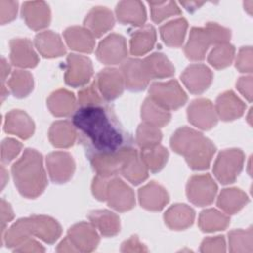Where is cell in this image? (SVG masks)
I'll list each match as a JSON object with an SVG mask.
<instances>
[{
    "label": "cell",
    "instance_id": "obj_1",
    "mask_svg": "<svg viewBox=\"0 0 253 253\" xmlns=\"http://www.w3.org/2000/svg\"><path fill=\"white\" fill-rule=\"evenodd\" d=\"M72 124L79 130L88 154L114 153L131 146L129 134L102 104L80 107L72 117Z\"/></svg>",
    "mask_w": 253,
    "mask_h": 253
},
{
    "label": "cell",
    "instance_id": "obj_2",
    "mask_svg": "<svg viewBox=\"0 0 253 253\" xmlns=\"http://www.w3.org/2000/svg\"><path fill=\"white\" fill-rule=\"evenodd\" d=\"M172 149L183 155L188 165L194 170L209 168L215 152V146L201 132L184 126L177 129L171 137Z\"/></svg>",
    "mask_w": 253,
    "mask_h": 253
},
{
    "label": "cell",
    "instance_id": "obj_3",
    "mask_svg": "<svg viewBox=\"0 0 253 253\" xmlns=\"http://www.w3.org/2000/svg\"><path fill=\"white\" fill-rule=\"evenodd\" d=\"M15 185L20 194L29 199L39 197L47 185L42 156L35 149L28 148L12 166Z\"/></svg>",
    "mask_w": 253,
    "mask_h": 253
},
{
    "label": "cell",
    "instance_id": "obj_4",
    "mask_svg": "<svg viewBox=\"0 0 253 253\" xmlns=\"http://www.w3.org/2000/svg\"><path fill=\"white\" fill-rule=\"evenodd\" d=\"M61 234L59 223L46 215H33L16 221L4 234L1 243L7 247L16 248L31 236L41 238L46 243L55 242Z\"/></svg>",
    "mask_w": 253,
    "mask_h": 253
},
{
    "label": "cell",
    "instance_id": "obj_5",
    "mask_svg": "<svg viewBox=\"0 0 253 253\" xmlns=\"http://www.w3.org/2000/svg\"><path fill=\"white\" fill-rule=\"evenodd\" d=\"M149 98L167 111H175L187 102V95L176 80L153 83L149 88Z\"/></svg>",
    "mask_w": 253,
    "mask_h": 253
},
{
    "label": "cell",
    "instance_id": "obj_6",
    "mask_svg": "<svg viewBox=\"0 0 253 253\" xmlns=\"http://www.w3.org/2000/svg\"><path fill=\"white\" fill-rule=\"evenodd\" d=\"M244 154L240 149H225L218 154L213 164V174L221 184L233 183L242 170Z\"/></svg>",
    "mask_w": 253,
    "mask_h": 253
},
{
    "label": "cell",
    "instance_id": "obj_7",
    "mask_svg": "<svg viewBox=\"0 0 253 253\" xmlns=\"http://www.w3.org/2000/svg\"><path fill=\"white\" fill-rule=\"evenodd\" d=\"M217 186L209 174L196 175L187 184V196L191 203L203 207L213 202Z\"/></svg>",
    "mask_w": 253,
    "mask_h": 253
},
{
    "label": "cell",
    "instance_id": "obj_8",
    "mask_svg": "<svg viewBox=\"0 0 253 253\" xmlns=\"http://www.w3.org/2000/svg\"><path fill=\"white\" fill-rule=\"evenodd\" d=\"M133 149L129 146L114 153H92L88 155L97 175L111 178L120 173L124 161Z\"/></svg>",
    "mask_w": 253,
    "mask_h": 253
},
{
    "label": "cell",
    "instance_id": "obj_9",
    "mask_svg": "<svg viewBox=\"0 0 253 253\" xmlns=\"http://www.w3.org/2000/svg\"><path fill=\"white\" fill-rule=\"evenodd\" d=\"M108 205L118 211H126L135 205L134 193L125 182L117 177H111L106 188Z\"/></svg>",
    "mask_w": 253,
    "mask_h": 253
},
{
    "label": "cell",
    "instance_id": "obj_10",
    "mask_svg": "<svg viewBox=\"0 0 253 253\" xmlns=\"http://www.w3.org/2000/svg\"><path fill=\"white\" fill-rule=\"evenodd\" d=\"M93 75L91 60L84 55L71 53L67 56L65 83L72 87H81L87 84Z\"/></svg>",
    "mask_w": 253,
    "mask_h": 253
},
{
    "label": "cell",
    "instance_id": "obj_11",
    "mask_svg": "<svg viewBox=\"0 0 253 253\" xmlns=\"http://www.w3.org/2000/svg\"><path fill=\"white\" fill-rule=\"evenodd\" d=\"M96 55L104 64H118L124 62L127 55L125 38L118 34H111L99 43Z\"/></svg>",
    "mask_w": 253,
    "mask_h": 253
},
{
    "label": "cell",
    "instance_id": "obj_12",
    "mask_svg": "<svg viewBox=\"0 0 253 253\" xmlns=\"http://www.w3.org/2000/svg\"><path fill=\"white\" fill-rule=\"evenodd\" d=\"M46 166L51 181L57 184L67 182L75 170L72 156L64 151L49 153L46 157Z\"/></svg>",
    "mask_w": 253,
    "mask_h": 253
},
{
    "label": "cell",
    "instance_id": "obj_13",
    "mask_svg": "<svg viewBox=\"0 0 253 253\" xmlns=\"http://www.w3.org/2000/svg\"><path fill=\"white\" fill-rule=\"evenodd\" d=\"M189 122L201 128L210 129L217 123V115L212 103L208 99H196L188 108Z\"/></svg>",
    "mask_w": 253,
    "mask_h": 253
},
{
    "label": "cell",
    "instance_id": "obj_14",
    "mask_svg": "<svg viewBox=\"0 0 253 253\" xmlns=\"http://www.w3.org/2000/svg\"><path fill=\"white\" fill-rule=\"evenodd\" d=\"M95 82L100 94L107 101L115 100L122 95L125 87L122 71L116 68H105L101 70Z\"/></svg>",
    "mask_w": 253,
    "mask_h": 253
},
{
    "label": "cell",
    "instance_id": "obj_15",
    "mask_svg": "<svg viewBox=\"0 0 253 253\" xmlns=\"http://www.w3.org/2000/svg\"><path fill=\"white\" fill-rule=\"evenodd\" d=\"M92 223L79 222L71 226L68 230L67 237L77 252H91L99 243V235Z\"/></svg>",
    "mask_w": 253,
    "mask_h": 253
},
{
    "label": "cell",
    "instance_id": "obj_16",
    "mask_svg": "<svg viewBox=\"0 0 253 253\" xmlns=\"http://www.w3.org/2000/svg\"><path fill=\"white\" fill-rule=\"evenodd\" d=\"M125 86L130 91H141L149 83V77L143 61L137 58L126 59L122 64Z\"/></svg>",
    "mask_w": 253,
    "mask_h": 253
},
{
    "label": "cell",
    "instance_id": "obj_17",
    "mask_svg": "<svg viewBox=\"0 0 253 253\" xmlns=\"http://www.w3.org/2000/svg\"><path fill=\"white\" fill-rule=\"evenodd\" d=\"M181 79L191 93L201 94L210 87L212 72L204 64H192L181 74Z\"/></svg>",
    "mask_w": 253,
    "mask_h": 253
},
{
    "label": "cell",
    "instance_id": "obj_18",
    "mask_svg": "<svg viewBox=\"0 0 253 253\" xmlns=\"http://www.w3.org/2000/svg\"><path fill=\"white\" fill-rule=\"evenodd\" d=\"M22 16L26 24L35 31L47 27L50 22L49 7L42 1L25 2L22 7Z\"/></svg>",
    "mask_w": 253,
    "mask_h": 253
},
{
    "label": "cell",
    "instance_id": "obj_19",
    "mask_svg": "<svg viewBox=\"0 0 253 253\" xmlns=\"http://www.w3.org/2000/svg\"><path fill=\"white\" fill-rule=\"evenodd\" d=\"M11 62L22 68H33L39 58L33 48V44L28 39H13L10 42Z\"/></svg>",
    "mask_w": 253,
    "mask_h": 253
},
{
    "label": "cell",
    "instance_id": "obj_20",
    "mask_svg": "<svg viewBox=\"0 0 253 253\" xmlns=\"http://www.w3.org/2000/svg\"><path fill=\"white\" fill-rule=\"evenodd\" d=\"M4 129L8 133L27 139L33 135L35 124L26 112L22 110H12L6 115Z\"/></svg>",
    "mask_w": 253,
    "mask_h": 253
},
{
    "label": "cell",
    "instance_id": "obj_21",
    "mask_svg": "<svg viewBox=\"0 0 253 253\" xmlns=\"http://www.w3.org/2000/svg\"><path fill=\"white\" fill-rule=\"evenodd\" d=\"M138 198L142 208L148 211H161L169 201L166 190L156 182H150L138 191Z\"/></svg>",
    "mask_w": 253,
    "mask_h": 253
},
{
    "label": "cell",
    "instance_id": "obj_22",
    "mask_svg": "<svg viewBox=\"0 0 253 253\" xmlns=\"http://www.w3.org/2000/svg\"><path fill=\"white\" fill-rule=\"evenodd\" d=\"M113 13L106 7H94L86 16L84 25L94 36L101 37L114 27Z\"/></svg>",
    "mask_w": 253,
    "mask_h": 253
},
{
    "label": "cell",
    "instance_id": "obj_23",
    "mask_svg": "<svg viewBox=\"0 0 253 253\" xmlns=\"http://www.w3.org/2000/svg\"><path fill=\"white\" fill-rule=\"evenodd\" d=\"M212 44L211 36L206 28H192L188 42L185 46V54L191 60L205 58L209 46Z\"/></svg>",
    "mask_w": 253,
    "mask_h": 253
},
{
    "label": "cell",
    "instance_id": "obj_24",
    "mask_svg": "<svg viewBox=\"0 0 253 253\" xmlns=\"http://www.w3.org/2000/svg\"><path fill=\"white\" fill-rule=\"evenodd\" d=\"M214 109L222 121H233L243 115L245 105L232 91H226L217 97Z\"/></svg>",
    "mask_w": 253,
    "mask_h": 253
},
{
    "label": "cell",
    "instance_id": "obj_25",
    "mask_svg": "<svg viewBox=\"0 0 253 253\" xmlns=\"http://www.w3.org/2000/svg\"><path fill=\"white\" fill-rule=\"evenodd\" d=\"M117 19L120 23L132 26H141L146 21L144 6L139 1H122L116 8Z\"/></svg>",
    "mask_w": 253,
    "mask_h": 253
},
{
    "label": "cell",
    "instance_id": "obj_26",
    "mask_svg": "<svg viewBox=\"0 0 253 253\" xmlns=\"http://www.w3.org/2000/svg\"><path fill=\"white\" fill-rule=\"evenodd\" d=\"M64 39L68 46L76 51L90 53L95 46V37L82 27H69L64 31Z\"/></svg>",
    "mask_w": 253,
    "mask_h": 253
},
{
    "label": "cell",
    "instance_id": "obj_27",
    "mask_svg": "<svg viewBox=\"0 0 253 253\" xmlns=\"http://www.w3.org/2000/svg\"><path fill=\"white\" fill-rule=\"evenodd\" d=\"M35 45L43 57H58L65 53V46L60 37L52 31H44L35 38Z\"/></svg>",
    "mask_w": 253,
    "mask_h": 253
},
{
    "label": "cell",
    "instance_id": "obj_28",
    "mask_svg": "<svg viewBox=\"0 0 253 253\" xmlns=\"http://www.w3.org/2000/svg\"><path fill=\"white\" fill-rule=\"evenodd\" d=\"M194 218V210L185 204H176L170 207L164 214L165 223L169 228L174 230L188 228L193 224Z\"/></svg>",
    "mask_w": 253,
    "mask_h": 253
},
{
    "label": "cell",
    "instance_id": "obj_29",
    "mask_svg": "<svg viewBox=\"0 0 253 253\" xmlns=\"http://www.w3.org/2000/svg\"><path fill=\"white\" fill-rule=\"evenodd\" d=\"M120 173L133 185H138L147 179L148 169L136 149H133L124 161Z\"/></svg>",
    "mask_w": 253,
    "mask_h": 253
},
{
    "label": "cell",
    "instance_id": "obj_30",
    "mask_svg": "<svg viewBox=\"0 0 253 253\" xmlns=\"http://www.w3.org/2000/svg\"><path fill=\"white\" fill-rule=\"evenodd\" d=\"M76 134L75 126L67 121H57L53 123L48 131L50 142L58 148H67L73 145Z\"/></svg>",
    "mask_w": 253,
    "mask_h": 253
},
{
    "label": "cell",
    "instance_id": "obj_31",
    "mask_svg": "<svg viewBox=\"0 0 253 253\" xmlns=\"http://www.w3.org/2000/svg\"><path fill=\"white\" fill-rule=\"evenodd\" d=\"M89 219L104 236H115L120 231V218L110 211H94L89 214Z\"/></svg>",
    "mask_w": 253,
    "mask_h": 253
},
{
    "label": "cell",
    "instance_id": "obj_32",
    "mask_svg": "<svg viewBox=\"0 0 253 253\" xmlns=\"http://www.w3.org/2000/svg\"><path fill=\"white\" fill-rule=\"evenodd\" d=\"M47 107L54 116L66 117L75 110L76 100L71 92L65 89H59L48 97Z\"/></svg>",
    "mask_w": 253,
    "mask_h": 253
},
{
    "label": "cell",
    "instance_id": "obj_33",
    "mask_svg": "<svg viewBox=\"0 0 253 253\" xmlns=\"http://www.w3.org/2000/svg\"><path fill=\"white\" fill-rule=\"evenodd\" d=\"M142 61L149 79L171 77L175 73V67L162 53H153L145 57Z\"/></svg>",
    "mask_w": 253,
    "mask_h": 253
},
{
    "label": "cell",
    "instance_id": "obj_34",
    "mask_svg": "<svg viewBox=\"0 0 253 253\" xmlns=\"http://www.w3.org/2000/svg\"><path fill=\"white\" fill-rule=\"evenodd\" d=\"M156 41L155 29L146 25L134 32L130 38V52L132 55H143L150 51Z\"/></svg>",
    "mask_w": 253,
    "mask_h": 253
},
{
    "label": "cell",
    "instance_id": "obj_35",
    "mask_svg": "<svg viewBox=\"0 0 253 253\" xmlns=\"http://www.w3.org/2000/svg\"><path fill=\"white\" fill-rule=\"evenodd\" d=\"M188 23L184 18H178L166 23L160 28L163 42L171 47H179L184 42Z\"/></svg>",
    "mask_w": 253,
    "mask_h": 253
},
{
    "label": "cell",
    "instance_id": "obj_36",
    "mask_svg": "<svg viewBox=\"0 0 253 253\" xmlns=\"http://www.w3.org/2000/svg\"><path fill=\"white\" fill-rule=\"evenodd\" d=\"M248 203L247 195L237 188L223 189L217 199V206L225 213L233 214Z\"/></svg>",
    "mask_w": 253,
    "mask_h": 253
},
{
    "label": "cell",
    "instance_id": "obj_37",
    "mask_svg": "<svg viewBox=\"0 0 253 253\" xmlns=\"http://www.w3.org/2000/svg\"><path fill=\"white\" fill-rule=\"evenodd\" d=\"M141 118L144 123L160 127L168 124L171 119V114L147 97L141 107Z\"/></svg>",
    "mask_w": 253,
    "mask_h": 253
},
{
    "label": "cell",
    "instance_id": "obj_38",
    "mask_svg": "<svg viewBox=\"0 0 253 253\" xmlns=\"http://www.w3.org/2000/svg\"><path fill=\"white\" fill-rule=\"evenodd\" d=\"M228 224L229 217L214 209L205 210L199 216V226L205 232L223 230Z\"/></svg>",
    "mask_w": 253,
    "mask_h": 253
},
{
    "label": "cell",
    "instance_id": "obj_39",
    "mask_svg": "<svg viewBox=\"0 0 253 253\" xmlns=\"http://www.w3.org/2000/svg\"><path fill=\"white\" fill-rule=\"evenodd\" d=\"M139 156L147 169L152 173H156L166 164L169 153L166 148L157 144L151 147L142 148Z\"/></svg>",
    "mask_w": 253,
    "mask_h": 253
},
{
    "label": "cell",
    "instance_id": "obj_40",
    "mask_svg": "<svg viewBox=\"0 0 253 253\" xmlns=\"http://www.w3.org/2000/svg\"><path fill=\"white\" fill-rule=\"evenodd\" d=\"M8 86L15 97H27L34 87L33 76L29 71L21 69L15 70L8 81Z\"/></svg>",
    "mask_w": 253,
    "mask_h": 253
},
{
    "label": "cell",
    "instance_id": "obj_41",
    "mask_svg": "<svg viewBox=\"0 0 253 253\" xmlns=\"http://www.w3.org/2000/svg\"><path fill=\"white\" fill-rule=\"evenodd\" d=\"M234 46L228 42L216 44L208 56L209 63L216 69L225 68L234 58Z\"/></svg>",
    "mask_w": 253,
    "mask_h": 253
},
{
    "label": "cell",
    "instance_id": "obj_42",
    "mask_svg": "<svg viewBox=\"0 0 253 253\" xmlns=\"http://www.w3.org/2000/svg\"><path fill=\"white\" fill-rule=\"evenodd\" d=\"M161 138L162 133L155 126L143 123L137 127L135 140L141 149L159 144Z\"/></svg>",
    "mask_w": 253,
    "mask_h": 253
},
{
    "label": "cell",
    "instance_id": "obj_43",
    "mask_svg": "<svg viewBox=\"0 0 253 253\" xmlns=\"http://www.w3.org/2000/svg\"><path fill=\"white\" fill-rule=\"evenodd\" d=\"M229 250L231 252H252V229H236L228 234Z\"/></svg>",
    "mask_w": 253,
    "mask_h": 253
},
{
    "label": "cell",
    "instance_id": "obj_44",
    "mask_svg": "<svg viewBox=\"0 0 253 253\" xmlns=\"http://www.w3.org/2000/svg\"><path fill=\"white\" fill-rule=\"evenodd\" d=\"M151 8V19L155 23H160L163 20L181 14L180 8L173 1L167 2H149Z\"/></svg>",
    "mask_w": 253,
    "mask_h": 253
},
{
    "label": "cell",
    "instance_id": "obj_45",
    "mask_svg": "<svg viewBox=\"0 0 253 253\" xmlns=\"http://www.w3.org/2000/svg\"><path fill=\"white\" fill-rule=\"evenodd\" d=\"M100 95L96 82H93L90 86L85 87L78 93V104L80 107L101 105L102 98Z\"/></svg>",
    "mask_w": 253,
    "mask_h": 253
},
{
    "label": "cell",
    "instance_id": "obj_46",
    "mask_svg": "<svg viewBox=\"0 0 253 253\" xmlns=\"http://www.w3.org/2000/svg\"><path fill=\"white\" fill-rule=\"evenodd\" d=\"M22 143L14 138H5L1 143V161L9 163L21 151Z\"/></svg>",
    "mask_w": 253,
    "mask_h": 253
},
{
    "label": "cell",
    "instance_id": "obj_47",
    "mask_svg": "<svg viewBox=\"0 0 253 253\" xmlns=\"http://www.w3.org/2000/svg\"><path fill=\"white\" fill-rule=\"evenodd\" d=\"M211 39L212 44H220L225 43L230 40L231 33L228 29L219 26L216 23H208L205 27Z\"/></svg>",
    "mask_w": 253,
    "mask_h": 253
},
{
    "label": "cell",
    "instance_id": "obj_48",
    "mask_svg": "<svg viewBox=\"0 0 253 253\" xmlns=\"http://www.w3.org/2000/svg\"><path fill=\"white\" fill-rule=\"evenodd\" d=\"M235 67L240 72H252V47L243 46L240 48L235 61Z\"/></svg>",
    "mask_w": 253,
    "mask_h": 253
},
{
    "label": "cell",
    "instance_id": "obj_49",
    "mask_svg": "<svg viewBox=\"0 0 253 253\" xmlns=\"http://www.w3.org/2000/svg\"><path fill=\"white\" fill-rule=\"evenodd\" d=\"M18 10V2L15 1H0V18L1 24L4 25L13 21L16 18Z\"/></svg>",
    "mask_w": 253,
    "mask_h": 253
},
{
    "label": "cell",
    "instance_id": "obj_50",
    "mask_svg": "<svg viewBox=\"0 0 253 253\" xmlns=\"http://www.w3.org/2000/svg\"><path fill=\"white\" fill-rule=\"evenodd\" d=\"M202 252H224L225 240L223 236L208 237L203 240L201 244Z\"/></svg>",
    "mask_w": 253,
    "mask_h": 253
},
{
    "label": "cell",
    "instance_id": "obj_51",
    "mask_svg": "<svg viewBox=\"0 0 253 253\" xmlns=\"http://www.w3.org/2000/svg\"><path fill=\"white\" fill-rule=\"evenodd\" d=\"M110 178L102 177L100 175H97L94 178L93 184H92V192L95 198L99 201H105L106 199V188L107 184Z\"/></svg>",
    "mask_w": 253,
    "mask_h": 253
},
{
    "label": "cell",
    "instance_id": "obj_52",
    "mask_svg": "<svg viewBox=\"0 0 253 253\" xmlns=\"http://www.w3.org/2000/svg\"><path fill=\"white\" fill-rule=\"evenodd\" d=\"M14 218L13 210L5 200H1V239L4 236L6 224Z\"/></svg>",
    "mask_w": 253,
    "mask_h": 253
},
{
    "label": "cell",
    "instance_id": "obj_53",
    "mask_svg": "<svg viewBox=\"0 0 253 253\" xmlns=\"http://www.w3.org/2000/svg\"><path fill=\"white\" fill-rule=\"evenodd\" d=\"M236 87L239 92L249 101L252 100V77L251 76H243L238 79L236 82Z\"/></svg>",
    "mask_w": 253,
    "mask_h": 253
},
{
    "label": "cell",
    "instance_id": "obj_54",
    "mask_svg": "<svg viewBox=\"0 0 253 253\" xmlns=\"http://www.w3.org/2000/svg\"><path fill=\"white\" fill-rule=\"evenodd\" d=\"M121 250L123 252H146L147 248L139 242L136 236H131L122 244Z\"/></svg>",
    "mask_w": 253,
    "mask_h": 253
},
{
    "label": "cell",
    "instance_id": "obj_55",
    "mask_svg": "<svg viewBox=\"0 0 253 253\" xmlns=\"http://www.w3.org/2000/svg\"><path fill=\"white\" fill-rule=\"evenodd\" d=\"M45 249L36 240L31 237L22 242L19 246H17L14 251L16 252H43Z\"/></svg>",
    "mask_w": 253,
    "mask_h": 253
},
{
    "label": "cell",
    "instance_id": "obj_56",
    "mask_svg": "<svg viewBox=\"0 0 253 253\" xmlns=\"http://www.w3.org/2000/svg\"><path fill=\"white\" fill-rule=\"evenodd\" d=\"M56 250L58 252H77L76 248L73 246V244L70 242L67 236L58 244Z\"/></svg>",
    "mask_w": 253,
    "mask_h": 253
},
{
    "label": "cell",
    "instance_id": "obj_57",
    "mask_svg": "<svg viewBox=\"0 0 253 253\" xmlns=\"http://www.w3.org/2000/svg\"><path fill=\"white\" fill-rule=\"evenodd\" d=\"M10 69H11L10 65L8 64L6 59L4 57H2L1 58V81H2V84L8 77V75L10 73Z\"/></svg>",
    "mask_w": 253,
    "mask_h": 253
},
{
    "label": "cell",
    "instance_id": "obj_58",
    "mask_svg": "<svg viewBox=\"0 0 253 253\" xmlns=\"http://www.w3.org/2000/svg\"><path fill=\"white\" fill-rule=\"evenodd\" d=\"M181 4L188 10V11H194L196 9H198L199 7H201L204 3L203 2H193V1H190V2H181Z\"/></svg>",
    "mask_w": 253,
    "mask_h": 253
},
{
    "label": "cell",
    "instance_id": "obj_59",
    "mask_svg": "<svg viewBox=\"0 0 253 253\" xmlns=\"http://www.w3.org/2000/svg\"><path fill=\"white\" fill-rule=\"evenodd\" d=\"M1 178H2V189L4 188V186H5V184H6V182L8 181V174H7V172H6V170H5V168L2 166L1 167Z\"/></svg>",
    "mask_w": 253,
    "mask_h": 253
},
{
    "label": "cell",
    "instance_id": "obj_60",
    "mask_svg": "<svg viewBox=\"0 0 253 253\" xmlns=\"http://www.w3.org/2000/svg\"><path fill=\"white\" fill-rule=\"evenodd\" d=\"M8 94H9V92H8V90L6 89V87L2 84V92H1V101L3 102L4 101V99L8 96Z\"/></svg>",
    "mask_w": 253,
    "mask_h": 253
}]
</instances>
